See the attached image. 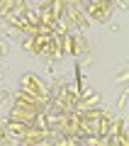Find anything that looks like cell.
I'll list each match as a JSON object with an SVG mask.
<instances>
[{
	"label": "cell",
	"instance_id": "1",
	"mask_svg": "<svg viewBox=\"0 0 129 146\" xmlns=\"http://www.w3.org/2000/svg\"><path fill=\"white\" fill-rule=\"evenodd\" d=\"M37 117H39V112H37L34 107H27V105H20V102H15L12 110H10V119L22 122V124H29V127L37 124Z\"/></svg>",
	"mask_w": 129,
	"mask_h": 146
},
{
	"label": "cell",
	"instance_id": "2",
	"mask_svg": "<svg viewBox=\"0 0 129 146\" xmlns=\"http://www.w3.org/2000/svg\"><path fill=\"white\" fill-rule=\"evenodd\" d=\"M15 102L27 105V107H34L37 112H41V107H44V102H47V100H41L39 95H34V93H29V90L20 88V90H17V95H15Z\"/></svg>",
	"mask_w": 129,
	"mask_h": 146
},
{
	"label": "cell",
	"instance_id": "3",
	"mask_svg": "<svg viewBox=\"0 0 129 146\" xmlns=\"http://www.w3.org/2000/svg\"><path fill=\"white\" fill-rule=\"evenodd\" d=\"M22 88L29 90V93H34V95H39L41 100H47V88H44L34 76H25V78H22Z\"/></svg>",
	"mask_w": 129,
	"mask_h": 146
},
{
	"label": "cell",
	"instance_id": "4",
	"mask_svg": "<svg viewBox=\"0 0 129 146\" xmlns=\"http://www.w3.org/2000/svg\"><path fill=\"white\" fill-rule=\"evenodd\" d=\"M44 136H47V131L29 127V129L25 131V136H22V141H25V144H39V141H44Z\"/></svg>",
	"mask_w": 129,
	"mask_h": 146
},
{
	"label": "cell",
	"instance_id": "5",
	"mask_svg": "<svg viewBox=\"0 0 129 146\" xmlns=\"http://www.w3.org/2000/svg\"><path fill=\"white\" fill-rule=\"evenodd\" d=\"M7 129H10V134H15V136H25V131L29 129V124H22V122H15V119H10Z\"/></svg>",
	"mask_w": 129,
	"mask_h": 146
},
{
	"label": "cell",
	"instance_id": "6",
	"mask_svg": "<svg viewBox=\"0 0 129 146\" xmlns=\"http://www.w3.org/2000/svg\"><path fill=\"white\" fill-rule=\"evenodd\" d=\"M95 105H98V95H85V98L80 100V110H88V107H95Z\"/></svg>",
	"mask_w": 129,
	"mask_h": 146
},
{
	"label": "cell",
	"instance_id": "7",
	"mask_svg": "<svg viewBox=\"0 0 129 146\" xmlns=\"http://www.w3.org/2000/svg\"><path fill=\"white\" fill-rule=\"evenodd\" d=\"M78 3H90V0H78Z\"/></svg>",
	"mask_w": 129,
	"mask_h": 146
},
{
	"label": "cell",
	"instance_id": "8",
	"mask_svg": "<svg viewBox=\"0 0 129 146\" xmlns=\"http://www.w3.org/2000/svg\"><path fill=\"white\" fill-rule=\"evenodd\" d=\"M0 51H3V46H0Z\"/></svg>",
	"mask_w": 129,
	"mask_h": 146
}]
</instances>
